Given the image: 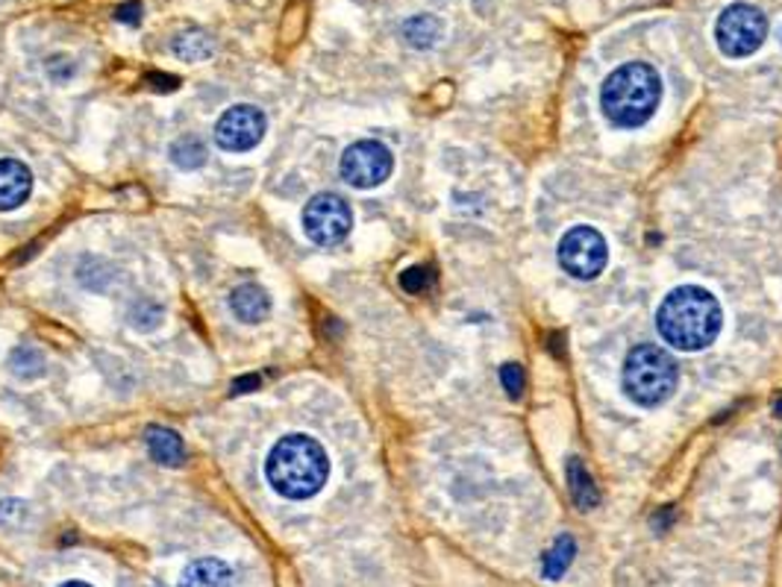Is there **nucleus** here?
I'll list each match as a JSON object with an SVG mask.
<instances>
[{
    "label": "nucleus",
    "mask_w": 782,
    "mask_h": 587,
    "mask_svg": "<svg viewBox=\"0 0 782 587\" xmlns=\"http://www.w3.org/2000/svg\"><path fill=\"white\" fill-rule=\"evenodd\" d=\"M150 83H154V88H165V92H171V88H177V80L174 77H159V74H150Z\"/></svg>",
    "instance_id": "5701e85b"
},
{
    "label": "nucleus",
    "mask_w": 782,
    "mask_h": 587,
    "mask_svg": "<svg viewBox=\"0 0 782 587\" xmlns=\"http://www.w3.org/2000/svg\"><path fill=\"white\" fill-rule=\"evenodd\" d=\"M432 282H436V271L427 264H415V268L400 273V289L406 294H424V291L432 289Z\"/></svg>",
    "instance_id": "6ab92c4d"
},
{
    "label": "nucleus",
    "mask_w": 782,
    "mask_h": 587,
    "mask_svg": "<svg viewBox=\"0 0 782 587\" xmlns=\"http://www.w3.org/2000/svg\"><path fill=\"white\" fill-rule=\"evenodd\" d=\"M663 101V80L654 65L647 62H629L612 71L601 92L603 115L615 127H642L654 118L656 106Z\"/></svg>",
    "instance_id": "7ed1b4c3"
},
{
    "label": "nucleus",
    "mask_w": 782,
    "mask_h": 587,
    "mask_svg": "<svg viewBox=\"0 0 782 587\" xmlns=\"http://www.w3.org/2000/svg\"><path fill=\"white\" fill-rule=\"evenodd\" d=\"M774 415H780V418H782V397H776V400H774Z\"/></svg>",
    "instance_id": "393cba45"
},
{
    "label": "nucleus",
    "mask_w": 782,
    "mask_h": 587,
    "mask_svg": "<svg viewBox=\"0 0 782 587\" xmlns=\"http://www.w3.org/2000/svg\"><path fill=\"white\" fill-rule=\"evenodd\" d=\"M392 168H395V159H392V150L379 141H356L342 154V177L347 186L368 188L383 186L388 177H392Z\"/></svg>",
    "instance_id": "6e6552de"
},
{
    "label": "nucleus",
    "mask_w": 782,
    "mask_h": 587,
    "mask_svg": "<svg viewBox=\"0 0 782 587\" xmlns=\"http://www.w3.org/2000/svg\"><path fill=\"white\" fill-rule=\"evenodd\" d=\"M677 361L656 344L629 349L624 361V391L642 409H654L668 400L677 388Z\"/></svg>",
    "instance_id": "20e7f679"
},
{
    "label": "nucleus",
    "mask_w": 782,
    "mask_h": 587,
    "mask_svg": "<svg viewBox=\"0 0 782 587\" xmlns=\"http://www.w3.org/2000/svg\"><path fill=\"white\" fill-rule=\"evenodd\" d=\"M351 227V206L338 195H315L303 209V232L321 248H333V244L347 239Z\"/></svg>",
    "instance_id": "0eeeda50"
},
{
    "label": "nucleus",
    "mask_w": 782,
    "mask_h": 587,
    "mask_svg": "<svg viewBox=\"0 0 782 587\" xmlns=\"http://www.w3.org/2000/svg\"><path fill=\"white\" fill-rule=\"evenodd\" d=\"M500 382H503V388H507V394L512 397V400H521L524 397V370H521V365H515V361H509V365L500 367Z\"/></svg>",
    "instance_id": "aec40b11"
},
{
    "label": "nucleus",
    "mask_w": 782,
    "mask_h": 587,
    "mask_svg": "<svg viewBox=\"0 0 782 587\" xmlns=\"http://www.w3.org/2000/svg\"><path fill=\"white\" fill-rule=\"evenodd\" d=\"M174 53L180 60L204 62L212 56V39L207 33H200V30H191V33H183L174 39Z\"/></svg>",
    "instance_id": "a211bd4d"
},
{
    "label": "nucleus",
    "mask_w": 782,
    "mask_h": 587,
    "mask_svg": "<svg viewBox=\"0 0 782 587\" xmlns=\"http://www.w3.org/2000/svg\"><path fill=\"white\" fill-rule=\"evenodd\" d=\"M265 476L285 500H310L327 485L330 459L310 434H285L268 455Z\"/></svg>",
    "instance_id": "f03ea898"
},
{
    "label": "nucleus",
    "mask_w": 782,
    "mask_h": 587,
    "mask_svg": "<svg viewBox=\"0 0 782 587\" xmlns=\"http://www.w3.org/2000/svg\"><path fill=\"white\" fill-rule=\"evenodd\" d=\"M259 388V376H244V379H236L232 382V394H248Z\"/></svg>",
    "instance_id": "4be33fe9"
},
{
    "label": "nucleus",
    "mask_w": 782,
    "mask_h": 587,
    "mask_svg": "<svg viewBox=\"0 0 782 587\" xmlns=\"http://www.w3.org/2000/svg\"><path fill=\"white\" fill-rule=\"evenodd\" d=\"M60 587H92V585H86V581H65V585Z\"/></svg>",
    "instance_id": "b1692460"
},
{
    "label": "nucleus",
    "mask_w": 782,
    "mask_h": 587,
    "mask_svg": "<svg viewBox=\"0 0 782 587\" xmlns=\"http://www.w3.org/2000/svg\"><path fill=\"white\" fill-rule=\"evenodd\" d=\"M268 120L265 112L250 106V103H239L223 112L216 124V145L227 154H244L265 138Z\"/></svg>",
    "instance_id": "1a4fd4ad"
},
{
    "label": "nucleus",
    "mask_w": 782,
    "mask_h": 587,
    "mask_svg": "<svg viewBox=\"0 0 782 587\" xmlns=\"http://www.w3.org/2000/svg\"><path fill=\"white\" fill-rule=\"evenodd\" d=\"M439 35L441 24L439 18L432 15H415L404 24V39L413 44V48H430V44L439 42Z\"/></svg>",
    "instance_id": "f3484780"
},
{
    "label": "nucleus",
    "mask_w": 782,
    "mask_h": 587,
    "mask_svg": "<svg viewBox=\"0 0 782 587\" xmlns=\"http://www.w3.org/2000/svg\"><path fill=\"white\" fill-rule=\"evenodd\" d=\"M723 326L721 303L700 285H682L674 289L659 306L656 329L674 349L697 353L706 349L718 338Z\"/></svg>",
    "instance_id": "f257e3e1"
},
{
    "label": "nucleus",
    "mask_w": 782,
    "mask_h": 587,
    "mask_svg": "<svg viewBox=\"0 0 782 587\" xmlns=\"http://www.w3.org/2000/svg\"><path fill=\"white\" fill-rule=\"evenodd\" d=\"M33 191V174L18 159H0V212H12Z\"/></svg>",
    "instance_id": "9d476101"
},
{
    "label": "nucleus",
    "mask_w": 782,
    "mask_h": 587,
    "mask_svg": "<svg viewBox=\"0 0 782 587\" xmlns=\"http://www.w3.org/2000/svg\"><path fill=\"white\" fill-rule=\"evenodd\" d=\"M606 262H609V248H606V239L594 227H574L559 241V264L574 280L601 276Z\"/></svg>",
    "instance_id": "423d86ee"
},
{
    "label": "nucleus",
    "mask_w": 782,
    "mask_h": 587,
    "mask_svg": "<svg viewBox=\"0 0 782 587\" xmlns=\"http://www.w3.org/2000/svg\"><path fill=\"white\" fill-rule=\"evenodd\" d=\"M171 163L183 170H195L207 165V145L198 136H183L171 145Z\"/></svg>",
    "instance_id": "dca6fc26"
},
{
    "label": "nucleus",
    "mask_w": 782,
    "mask_h": 587,
    "mask_svg": "<svg viewBox=\"0 0 782 587\" xmlns=\"http://www.w3.org/2000/svg\"><path fill=\"white\" fill-rule=\"evenodd\" d=\"M115 18H118L121 24H138V21H142V3H138V0L124 3V7H118Z\"/></svg>",
    "instance_id": "412c9836"
},
{
    "label": "nucleus",
    "mask_w": 782,
    "mask_h": 587,
    "mask_svg": "<svg viewBox=\"0 0 782 587\" xmlns=\"http://www.w3.org/2000/svg\"><path fill=\"white\" fill-rule=\"evenodd\" d=\"M768 35V18L750 3H736L727 7L715 24V42L721 48L723 56L730 60H744L750 53L762 48Z\"/></svg>",
    "instance_id": "39448f33"
},
{
    "label": "nucleus",
    "mask_w": 782,
    "mask_h": 587,
    "mask_svg": "<svg viewBox=\"0 0 782 587\" xmlns=\"http://www.w3.org/2000/svg\"><path fill=\"white\" fill-rule=\"evenodd\" d=\"M567 491H571V500L580 511H592L601 503V491H597L592 473L585 470L580 459H571V464H567Z\"/></svg>",
    "instance_id": "4468645a"
},
{
    "label": "nucleus",
    "mask_w": 782,
    "mask_h": 587,
    "mask_svg": "<svg viewBox=\"0 0 782 587\" xmlns=\"http://www.w3.org/2000/svg\"><path fill=\"white\" fill-rule=\"evenodd\" d=\"M230 308L241 324H262L271 315V297L265 294V289L248 282V285H239V289L232 291Z\"/></svg>",
    "instance_id": "9b49d317"
},
{
    "label": "nucleus",
    "mask_w": 782,
    "mask_h": 587,
    "mask_svg": "<svg viewBox=\"0 0 782 587\" xmlns=\"http://www.w3.org/2000/svg\"><path fill=\"white\" fill-rule=\"evenodd\" d=\"M177 587H232V570L221 558H198L183 570Z\"/></svg>",
    "instance_id": "f8f14e48"
},
{
    "label": "nucleus",
    "mask_w": 782,
    "mask_h": 587,
    "mask_svg": "<svg viewBox=\"0 0 782 587\" xmlns=\"http://www.w3.org/2000/svg\"><path fill=\"white\" fill-rule=\"evenodd\" d=\"M147 450L154 455V461L165 464V468H180L186 461V447H183V438L174 429H165V426H150L147 429Z\"/></svg>",
    "instance_id": "ddd939ff"
},
{
    "label": "nucleus",
    "mask_w": 782,
    "mask_h": 587,
    "mask_svg": "<svg viewBox=\"0 0 782 587\" xmlns=\"http://www.w3.org/2000/svg\"><path fill=\"white\" fill-rule=\"evenodd\" d=\"M574 553H576L574 537L571 535L556 537V544L551 546V553L544 555V564H542L544 579H551V581L562 579L567 567H571V562H574Z\"/></svg>",
    "instance_id": "2eb2a0df"
}]
</instances>
